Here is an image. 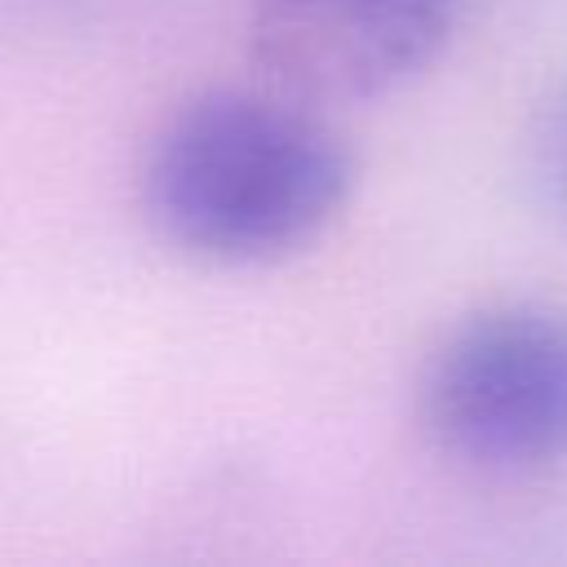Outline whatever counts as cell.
<instances>
[{
  "mask_svg": "<svg viewBox=\"0 0 567 567\" xmlns=\"http://www.w3.org/2000/svg\"><path fill=\"white\" fill-rule=\"evenodd\" d=\"M532 168L549 208L567 221V84L549 93L532 128Z\"/></svg>",
  "mask_w": 567,
  "mask_h": 567,
  "instance_id": "277c9868",
  "label": "cell"
},
{
  "mask_svg": "<svg viewBox=\"0 0 567 567\" xmlns=\"http://www.w3.org/2000/svg\"><path fill=\"white\" fill-rule=\"evenodd\" d=\"M354 190L346 133L275 84H213L146 137L137 208L159 244L199 266H275L310 248Z\"/></svg>",
  "mask_w": 567,
  "mask_h": 567,
  "instance_id": "6da1fadb",
  "label": "cell"
},
{
  "mask_svg": "<svg viewBox=\"0 0 567 567\" xmlns=\"http://www.w3.org/2000/svg\"><path fill=\"white\" fill-rule=\"evenodd\" d=\"M416 421L439 456L483 478L567 465V306L487 301L456 319L416 372Z\"/></svg>",
  "mask_w": 567,
  "mask_h": 567,
  "instance_id": "7a4b0ae2",
  "label": "cell"
},
{
  "mask_svg": "<svg viewBox=\"0 0 567 567\" xmlns=\"http://www.w3.org/2000/svg\"><path fill=\"white\" fill-rule=\"evenodd\" d=\"M461 0H248V58L266 84L319 106L416 80L447 44Z\"/></svg>",
  "mask_w": 567,
  "mask_h": 567,
  "instance_id": "3957f363",
  "label": "cell"
}]
</instances>
